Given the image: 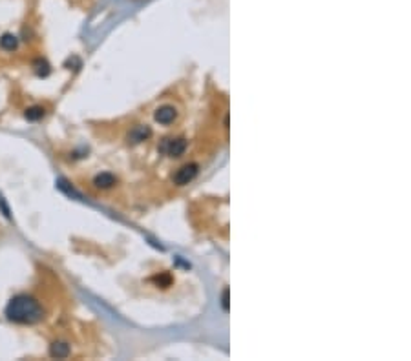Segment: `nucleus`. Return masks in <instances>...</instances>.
Masks as SVG:
<instances>
[{
  "label": "nucleus",
  "instance_id": "7",
  "mask_svg": "<svg viewBox=\"0 0 411 361\" xmlns=\"http://www.w3.org/2000/svg\"><path fill=\"white\" fill-rule=\"evenodd\" d=\"M93 184H95L97 188H103L104 190V188H110L116 184V177L112 174H106V172H104V174L97 175L95 179H93Z\"/></svg>",
  "mask_w": 411,
  "mask_h": 361
},
{
  "label": "nucleus",
  "instance_id": "3",
  "mask_svg": "<svg viewBox=\"0 0 411 361\" xmlns=\"http://www.w3.org/2000/svg\"><path fill=\"white\" fill-rule=\"evenodd\" d=\"M196 175H198V164L196 162H188V164L181 166L174 174L172 180L174 184H177V186H185V184H188V182H192L196 179Z\"/></svg>",
  "mask_w": 411,
  "mask_h": 361
},
{
  "label": "nucleus",
  "instance_id": "10",
  "mask_svg": "<svg viewBox=\"0 0 411 361\" xmlns=\"http://www.w3.org/2000/svg\"><path fill=\"white\" fill-rule=\"evenodd\" d=\"M223 309L229 310V290L223 292Z\"/></svg>",
  "mask_w": 411,
  "mask_h": 361
},
{
  "label": "nucleus",
  "instance_id": "5",
  "mask_svg": "<svg viewBox=\"0 0 411 361\" xmlns=\"http://www.w3.org/2000/svg\"><path fill=\"white\" fill-rule=\"evenodd\" d=\"M150 135H152V131H150L148 126H135V128L130 131L128 139L132 142H141V141H145V139H148Z\"/></svg>",
  "mask_w": 411,
  "mask_h": 361
},
{
  "label": "nucleus",
  "instance_id": "6",
  "mask_svg": "<svg viewBox=\"0 0 411 361\" xmlns=\"http://www.w3.org/2000/svg\"><path fill=\"white\" fill-rule=\"evenodd\" d=\"M17 44H19V40H17V37H15L13 33H4L2 39H0V48L4 52H13L15 48H17Z\"/></svg>",
  "mask_w": 411,
  "mask_h": 361
},
{
  "label": "nucleus",
  "instance_id": "2",
  "mask_svg": "<svg viewBox=\"0 0 411 361\" xmlns=\"http://www.w3.org/2000/svg\"><path fill=\"white\" fill-rule=\"evenodd\" d=\"M159 150L163 152V154H167L168 157H181V155L185 154L186 150V141L185 139H181V137H176V139H165V141L161 142Z\"/></svg>",
  "mask_w": 411,
  "mask_h": 361
},
{
  "label": "nucleus",
  "instance_id": "1",
  "mask_svg": "<svg viewBox=\"0 0 411 361\" xmlns=\"http://www.w3.org/2000/svg\"><path fill=\"white\" fill-rule=\"evenodd\" d=\"M6 316L9 321L20 323V325H33L42 319L44 310L40 303L31 296L19 294L15 296L6 307Z\"/></svg>",
  "mask_w": 411,
  "mask_h": 361
},
{
  "label": "nucleus",
  "instance_id": "9",
  "mask_svg": "<svg viewBox=\"0 0 411 361\" xmlns=\"http://www.w3.org/2000/svg\"><path fill=\"white\" fill-rule=\"evenodd\" d=\"M42 117H44V108H40V106H33L29 110H26L28 121H40Z\"/></svg>",
  "mask_w": 411,
  "mask_h": 361
},
{
  "label": "nucleus",
  "instance_id": "8",
  "mask_svg": "<svg viewBox=\"0 0 411 361\" xmlns=\"http://www.w3.org/2000/svg\"><path fill=\"white\" fill-rule=\"evenodd\" d=\"M50 354L53 356V358H68L70 356V347L66 345V343H53L52 348H50Z\"/></svg>",
  "mask_w": 411,
  "mask_h": 361
},
{
  "label": "nucleus",
  "instance_id": "4",
  "mask_svg": "<svg viewBox=\"0 0 411 361\" xmlns=\"http://www.w3.org/2000/svg\"><path fill=\"white\" fill-rule=\"evenodd\" d=\"M176 115H177L176 108H174V106H168V104H165V106H161L159 110L155 111V121H157V123H161V124H170V123H174Z\"/></svg>",
  "mask_w": 411,
  "mask_h": 361
}]
</instances>
